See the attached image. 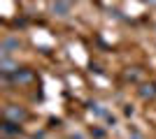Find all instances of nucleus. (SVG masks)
I'll return each mask as SVG.
<instances>
[{"label": "nucleus", "instance_id": "2", "mask_svg": "<svg viewBox=\"0 0 156 139\" xmlns=\"http://www.w3.org/2000/svg\"><path fill=\"white\" fill-rule=\"evenodd\" d=\"M0 51H2V56H9L12 51H19V40H14V37H5Z\"/></svg>", "mask_w": 156, "mask_h": 139}, {"label": "nucleus", "instance_id": "7", "mask_svg": "<svg viewBox=\"0 0 156 139\" xmlns=\"http://www.w3.org/2000/svg\"><path fill=\"white\" fill-rule=\"evenodd\" d=\"M154 86H149V91H147V86H144V91H142V95H144V98H154Z\"/></svg>", "mask_w": 156, "mask_h": 139}, {"label": "nucleus", "instance_id": "3", "mask_svg": "<svg viewBox=\"0 0 156 139\" xmlns=\"http://www.w3.org/2000/svg\"><path fill=\"white\" fill-rule=\"evenodd\" d=\"M51 12H54V14H58V16H65V14L70 12V2H68V0H54Z\"/></svg>", "mask_w": 156, "mask_h": 139}, {"label": "nucleus", "instance_id": "1", "mask_svg": "<svg viewBox=\"0 0 156 139\" xmlns=\"http://www.w3.org/2000/svg\"><path fill=\"white\" fill-rule=\"evenodd\" d=\"M5 118L7 121H16V123H19V121L26 118V111L19 109V107H7V109H5Z\"/></svg>", "mask_w": 156, "mask_h": 139}, {"label": "nucleus", "instance_id": "6", "mask_svg": "<svg viewBox=\"0 0 156 139\" xmlns=\"http://www.w3.org/2000/svg\"><path fill=\"white\" fill-rule=\"evenodd\" d=\"M2 72H12V67H14V63L9 60V56H2Z\"/></svg>", "mask_w": 156, "mask_h": 139}, {"label": "nucleus", "instance_id": "8", "mask_svg": "<svg viewBox=\"0 0 156 139\" xmlns=\"http://www.w3.org/2000/svg\"><path fill=\"white\" fill-rule=\"evenodd\" d=\"M144 2H149V5H156V0H144Z\"/></svg>", "mask_w": 156, "mask_h": 139}, {"label": "nucleus", "instance_id": "4", "mask_svg": "<svg viewBox=\"0 0 156 139\" xmlns=\"http://www.w3.org/2000/svg\"><path fill=\"white\" fill-rule=\"evenodd\" d=\"M19 123H14V121H5V125H2V132L5 134H19Z\"/></svg>", "mask_w": 156, "mask_h": 139}, {"label": "nucleus", "instance_id": "5", "mask_svg": "<svg viewBox=\"0 0 156 139\" xmlns=\"http://www.w3.org/2000/svg\"><path fill=\"white\" fill-rule=\"evenodd\" d=\"M14 79L19 81V84H28V81L33 79V74L30 72H16V74H14Z\"/></svg>", "mask_w": 156, "mask_h": 139}]
</instances>
